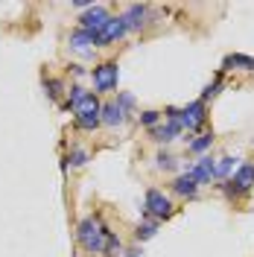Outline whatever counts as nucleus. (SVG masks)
I'll return each mask as SVG.
<instances>
[{
	"mask_svg": "<svg viewBox=\"0 0 254 257\" xmlns=\"http://www.w3.org/2000/svg\"><path fill=\"white\" fill-rule=\"evenodd\" d=\"M210 144H213V138H210V135H202V138L190 141V152H205Z\"/></svg>",
	"mask_w": 254,
	"mask_h": 257,
	"instance_id": "obj_17",
	"label": "nucleus"
},
{
	"mask_svg": "<svg viewBox=\"0 0 254 257\" xmlns=\"http://www.w3.org/2000/svg\"><path fill=\"white\" fill-rule=\"evenodd\" d=\"M158 117H161L158 111H143L141 114V123H143V126H155V123H158Z\"/></svg>",
	"mask_w": 254,
	"mask_h": 257,
	"instance_id": "obj_21",
	"label": "nucleus"
},
{
	"mask_svg": "<svg viewBox=\"0 0 254 257\" xmlns=\"http://www.w3.org/2000/svg\"><path fill=\"white\" fill-rule=\"evenodd\" d=\"M117 76H120V70H117L114 62H105V64H99V67H94L96 91H111V88H117Z\"/></svg>",
	"mask_w": 254,
	"mask_h": 257,
	"instance_id": "obj_6",
	"label": "nucleus"
},
{
	"mask_svg": "<svg viewBox=\"0 0 254 257\" xmlns=\"http://www.w3.org/2000/svg\"><path fill=\"white\" fill-rule=\"evenodd\" d=\"M123 18V24H126V30H143V24H146V6H141V3H135V6H129L126 15Z\"/></svg>",
	"mask_w": 254,
	"mask_h": 257,
	"instance_id": "obj_9",
	"label": "nucleus"
},
{
	"mask_svg": "<svg viewBox=\"0 0 254 257\" xmlns=\"http://www.w3.org/2000/svg\"><path fill=\"white\" fill-rule=\"evenodd\" d=\"M108 12H105V6H91V9H85V15L79 18L82 21V30H88V32H99L102 27H105V21H108Z\"/></svg>",
	"mask_w": 254,
	"mask_h": 257,
	"instance_id": "obj_7",
	"label": "nucleus"
},
{
	"mask_svg": "<svg viewBox=\"0 0 254 257\" xmlns=\"http://www.w3.org/2000/svg\"><path fill=\"white\" fill-rule=\"evenodd\" d=\"M126 32L129 30H126V24H123V18H108V21H105V27L96 32V47H105V44L120 41Z\"/></svg>",
	"mask_w": 254,
	"mask_h": 257,
	"instance_id": "obj_5",
	"label": "nucleus"
},
{
	"mask_svg": "<svg viewBox=\"0 0 254 257\" xmlns=\"http://www.w3.org/2000/svg\"><path fill=\"white\" fill-rule=\"evenodd\" d=\"M251 184H254V167L251 164H242L237 173H234L231 193H245V190H251Z\"/></svg>",
	"mask_w": 254,
	"mask_h": 257,
	"instance_id": "obj_8",
	"label": "nucleus"
},
{
	"mask_svg": "<svg viewBox=\"0 0 254 257\" xmlns=\"http://www.w3.org/2000/svg\"><path fill=\"white\" fill-rule=\"evenodd\" d=\"M123 117H126V111L117 105V99H114V102H105V105L99 108V123H105V126H120Z\"/></svg>",
	"mask_w": 254,
	"mask_h": 257,
	"instance_id": "obj_10",
	"label": "nucleus"
},
{
	"mask_svg": "<svg viewBox=\"0 0 254 257\" xmlns=\"http://www.w3.org/2000/svg\"><path fill=\"white\" fill-rule=\"evenodd\" d=\"M129 257H138V251H129Z\"/></svg>",
	"mask_w": 254,
	"mask_h": 257,
	"instance_id": "obj_26",
	"label": "nucleus"
},
{
	"mask_svg": "<svg viewBox=\"0 0 254 257\" xmlns=\"http://www.w3.org/2000/svg\"><path fill=\"white\" fill-rule=\"evenodd\" d=\"M178 135H181V123H178V120H167V126L152 128V138H155L158 144H170V141H175Z\"/></svg>",
	"mask_w": 254,
	"mask_h": 257,
	"instance_id": "obj_12",
	"label": "nucleus"
},
{
	"mask_svg": "<svg viewBox=\"0 0 254 257\" xmlns=\"http://www.w3.org/2000/svg\"><path fill=\"white\" fill-rule=\"evenodd\" d=\"M143 210L146 213H152L155 219H164V216H170L173 213V205H170V199L164 196L161 190H146V205H143Z\"/></svg>",
	"mask_w": 254,
	"mask_h": 257,
	"instance_id": "obj_4",
	"label": "nucleus"
},
{
	"mask_svg": "<svg viewBox=\"0 0 254 257\" xmlns=\"http://www.w3.org/2000/svg\"><path fill=\"white\" fill-rule=\"evenodd\" d=\"M187 173L196 178V184H207V181L213 178V161H210V158H202L196 167H190Z\"/></svg>",
	"mask_w": 254,
	"mask_h": 257,
	"instance_id": "obj_13",
	"label": "nucleus"
},
{
	"mask_svg": "<svg viewBox=\"0 0 254 257\" xmlns=\"http://www.w3.org/2000/svg\"><path fill=\"white\" fill-rule=\"evenodd\" d=\"M85 94H88V91H82L79 85H73V88H70V99H67V108H76L82 99H85Z\"/></svg>",
	"mask_w": 254,
	"mask_h": 257,
	"instance_id": "obj_18",
	"label": "nucleus"
},
{
	"mask_svg": "<svg viewBox=\"0 0 254 257\" xmlns=\"http://www.w3.org/2000/svg\"><path fill=\"white\" fill-rule=\"evenodd\" d=\"M173 190L178 193V196H196L199 184H196V178H193L190 173H184V176H178L173 181Z\"/></svg>",
	"mask_w": 254,
	"mask_h": 257,
	"instance_id": "obj_14",
	"label": "nucleus"
},
{
	"mask_svg": "<svg viewBox=\"0 0 254 257\" xmlns=\"http://www.w3.org/2000/svg\"><path fill=\"white\" fill-rule=\"evenodd\" d=\"M216 91H219V85H216V82H213V85H207V88H205V99H210ZM205 99H202V102H205Z\"/></svg>",
	"mask_w": 254,
	"mask_h": 257,
	"instance_id": "obj_25",
	"label": "nucleus"
},
{
	"mask_svg": "<svg viewBox=\"0 0 254 257\" xmlns=\"http://www.w3.org/2000/svg\"><path fill=\"white\" fill-rule=\"evenodd\" d=\"M99 108H102L99 99H96L94 94H85V99L73 108V111H76V126L79 128H96L99 126Z\"/></svg>",
	"mask_w": 254,
	"mask_h": 257,
	"instance_id": "obj_2",
	"label": "nucleus"
},
{
	"mask_svg": "<svg viewBox=\"0 0 254 257\" xmlns=\"http://www.w3.org/2000/svg\"><path fill=\"white\" fill-rule=\"evenodd\" d=\"M59 88H62V85H59L56 79H47V94L50 96H59Z\"/></svg>",
	"mask_w": 254,
	"mask_h": 257,
	"instance_id": "obj_24",
	"label": "nucleus"
},
{
	"mask_svg": "<svg viewBox=\"0 0 254 257\" xmlns=\"http://www.w3.org/2000/svg\"><path fill=\"white\" fill-rule=\"evenodd\" d=\"M158 167H161V170H173L175 158H173V155H164V152H161V155H158Z\"/></svg>",
	"mask_w": 254,
	"mask_h": 257,
	"instance_id": "obj_22",
	"label": "nucleus"
},
{
	"mask_svg": "<svg viewBox=\"0 0 254 257\" xmlns=\"http://www.w3.org/2000/svg\"><path fill=\"white\" fill-rule=\"evenodd\" d=\"M105 228L96 222V219H82L79 222V242L91 251V254H99V251H105Z\"/></svg>",
	"mask_w": 254,
	"mask_h": 257,
	"instance_id": "obj_1",
	"label": "nucleus"
},
{
	"mask_svg": "<svg viewBox=\"0 0 254 257\" xmlns=\"http://www.w3.org/2000/svg\"><path fill=\"white\" fill-rule=\"evenodd\" d=\"M155 231H158V225L155 222H146L138 228V240H149V237H155Z\"/></svg>",
	"mask_w": 254,
	"mask_h": 257,
	"instance_id": "obj_19",
	"label": "nucleus"
},
{
	"mask_svg": "<svg viewBox=\"0 0 254 257\" xmlns=\"http://www.w3.org/2000/svg\"><path fill=\"white\" fill-rule=\"evenodd\" d=\"M167 117H170V120H178L181 128H199L202 123H205V102H202V99H196V102H190V105H187V108H181V111L170 108Z\"/></svg>",
	"mask_w": 254,
	"mask_h": 257,
	"instance_id": "obj_3",
	"label": "nucleus"
},
{
	"mask_svg": "<svg viewBox=\"0 0 254 257\" xmlns=\"http://www.w3.org/2000/svg\"><path fill=\"white\" fill-rule=\"evenodd\" d=\"M85 161H88V152H85V149H73V152H70V164H73V167H82Z\"/></svg>",
	"mask_w": 254,
	"mask_h": 257,
	"instance_id": "obj_20",
	"label": "nucleus"
},
{
	"mask_svg": "<svg viewBox=\"0 0 254 257\" xmlns=\"http://www.w3.org/2000/svg\"><path fill=\"white\" fill-rule=\"evenodd\" d=\"M245 67V70H254V59L251 56H239V53H234V56H228L225 59V67Z\"/></svg>",
	"mask_w": 254,
	"mask_h": 257,
	"instance_id": "obj_15",
	"label": "nucleus"
},
{
	"mask_svg": "<svg viewBox=\"0 0 254 257\" xmlns=\"http://www.w3.org/2000/svg\"><path fill=\"white\" fill-rule=\"evenodd\" d=\"M231 167H234V158H219L213 164V178H225L231 173Z\"/></svg>",
	"mask_w": 254,
	"mask_h": 257,
	"instance_id": "obj_16",
	"label": "nucleus"
},
{
	"mask_svg": "<svg viewBox=\"0 0 254 257\" xmlns=\"http://www.w3.org/2000/svg\"><path fill=\"white\" fill-rule=\"evenodd\" d=\"M117 105L126 111V108H132V105H135V96H132V94H120V96H117Z\"/></svg>",
	"mask_w": 254,
	"mask_h": 257,
	"instance_id": "obj_23",
	"label": "nucleus"
},
{
	"mask_svg": "<svg viewBox=\"0 0 254 257\" xmlns=\"http://www.w3.org/2000/svg\"><path fill=\"white\" fill-rule=\"evenodd\" d=\"M70 47L73 50H79V53H88L91 47H96V35L94 32H88V30H76V32H70Z\"/></svg>",
	"mask_w": 254,
	"mask_h": 257,
	"instance_id": "obj_11",
	"label": "nucleus"
}]
</instances>
